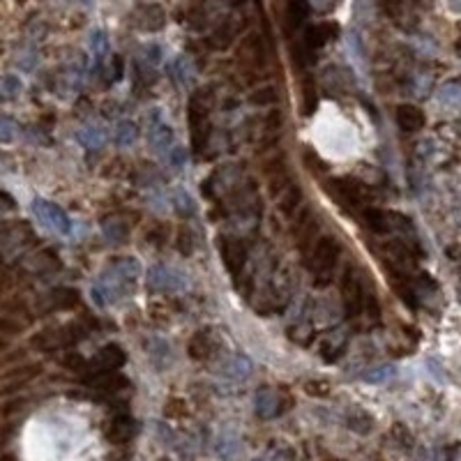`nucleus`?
<instances>
[{"label":"nucleus","instance_id":"1","mask_svg":"<svg viewBox=\"0 0 461 461\" xmlns=\"http://www.w3.org/2000/svg\"><path fill=\"white\" fill-rule=\"evenodd\" d=\"M341 257V244L335 238H321L311 249V270H314V277H316V286L323 289L328 286L330 279H332V270H335L337 261Z\"/></svg>","mask_w":461,"mask_h":461},{"label":"nucleus","instance_id":"2","mask_svg":"<svg viewBox=\"0 0 461 461\" xmlns=\"http://www.w3.org/2000/svg\"><path fill=\"white\" fill-rule=\"evenodd\" d=\"M326 187L332 199L341 205H346V208H365V203L369 199L367 187H362L360 182L348 178H332L328 180Z\"/></svg>","mask_w":461,"mask_h":461},{"label":"nucleus","instance_id":"3","mask_svg":"<svg viewBox=\"0 0 461 461\" xmlns=\"http://www.w3.org/2000/svg\"><path fill=\"white\" fill-rule=\"evenodd\" d=\"M83 337V330L78 326H63V328H48L42 330L39 335L33 337V346L37 351H56V348H67L74 341Z\"/></svg>","mask_w":461,"mask_h":461},{"label":"nucleus","instance_id":"4","mask_svg":"<svg viewBox=\"0 0 461 461\" xmlns=\"http://www.w3.org/2000/svg\"><path fill=\"white\" fill-rule=\"evenodd\" d=\"M341 302H344V311L348 318H358L365 305V289L353 268H346L344 277H341Z\"/></svg>","mask_w":461,"mask_h":461},{"label":"nucleus","instance_id":"5","mask_svg":"<svg viewBox=\"0 0 461 461\" xmlns=\"http://www.w3.org/2000/svg\"><path fill=\"white\" fill-rule=\"evenodd\" d=\"M238 61H240L242 65L252 67V70H257V67L263 65V61H266V48H263L261 35L249 33L247 37L242 39L240 48H238Z\"/></svg>","mask_w":461,"mask_h":461},{"label":"nucleus","instance_id":"6","mask_svg":"<svg viewBox=\"0 0 461 461\" xmlns=\"http://www.w3.org/2000/svg\"><path fill=\"white\" fill-rule=\"evenodd\" d=\"M125 353L120 346H115V344H109V346H104L100 353H97V358L95 362H90V365L86 367L83 374H90V371H118L123 365H125Z\"/></svg>","mask_w":461,"mask_h":461},{"label":"nucleus","instance_id":"7","mask_svg":"<svg viewBox=\"0 0 461 461\" xmlns=\"http://www.w3.org/2000/svg\"><path fill=\"white\" fill-rule=\"evenodd\" d=\"M136 434V425H134V420L130 415H115L109 425H106V431H104V436L106 440H109L111 445H125V443H130V440L134 438Z\"/></svg>","mask_w":461,"mask_h":461},{"label":"nucleus","instance_id":"8","mask_svg":"<svg viewBox=\"0 0 461 461\" xmlns=\"http://www.w3.org/2000/svg\"><path fill=\"white\" fill-rule=\"evenodd\" d=\"M219 252H222V259L227 263V270L231 274H238L244 266V261H247V249H244V244L238 242V240H229L224 238L222 244H219Z\"/></svg>","mask_w":461,"mask_h":461},{"label":"nucleus","instance_id":"9","mask_svg":"<svg viewBox=\"0 0 461 461\" xmlns=\"http://www.w3.org/2000/svg\"><path fill=\"white\" fill-rule=\"evenodd\" d=\"M88 383L102 392H120L125 388H130V380L120 371H90L88 374Z\"/></svg>","mask_w":461,"mask_h":461},{"label":"nucleus","instance_id":"10","mask_svg":"<svg viewBox=\"0 0 461 461\" xmlns=\"http://www.w3.org/2000/svg\"><path fill=\"white\" fill-rule=\"evenodd\" d=\"M39 371H42L39 365H24L21 369L7 371V376H3V380H0V395H7V392H16L19 388H24Z\"/></svg>","mask_w":461,"mask_h":461},{"label":"nucleus","instance_id":"11","mask_svg":"<svg viewBox=\"0 0 461 461\" xmlns=\"http://www.w3.org/2000/svg\"><path fill=\"white\" fill-rule=\"evenodd\" d=\"M136 24H139L141 31L145 33H157V31H162L164 24H166V14H164V9L160 5H141L139 7V12H136Z\"/></svg>","mask_w":461,"mask_h":461},{"label":"nucleus","instance_id":"12","mask_svg":"<svg viewBox=\"0 0 461 461\" xmlns=\"http://www.w3.org/2000/svg\"><path fill=\"white\" fill-rule=\"evenodd\" d=\"M397 123L404 132H420L427 123L423 109H418L415 104H401L397 106Z\"/></svg>","mask_w":461,"mask_h":461},{"label":"nucleus","instance_id":"13","mask_svg":"<svg viewBox=\"0 0 461 461\" xmlns=\"http://www.w3.org/2000/svg\"><path fill=\"white\" fill-rule=\"evenodd\" d=\"M339 35V26L337 24H316V26H309L307 33H305V42L309 48H321L326 46L328 42H332Z\"/></svg>","mask_w":461,"mask_h":461},{"label":"nucleus","instance_id":"14","mask_svg":"<svg viewBox=\"0 0 461 461\" xmlns=\"http://www.w3.org/2000/svg\"><path fill=\"white\" fill-rule=\"evenodd\" d=\"M316 229H318V224L316 219L311 217V214L305 210L298 217L296 222V229H293V233H296V240H298V247L302 252H307L311 247V242H314V235H316Z\"/></svg>","mask_w":461,"mask_h":461},{"label":"nucleus","instance_id":"15","mask_svg":"<svg viewBox=\"0 0 461 461\" xmlns=\"http://www.w3.org/2000/svg\"><path fill=\"white\" fill-rule=\"evenodd\" d=\"M212 353H214V337L210 335V330L194 332V337L190 341V358L192 360H208Z\"/></svg>","mask_w":461,"mask_h":461},{"label":"nucleus","instance_id":"16","mask_svg":"<svg viewBox=\"0 0 461 461\" xmlns=\"http://www.w3.org/2000/svg\"><path fill=\"white\" fill-rule=\"evenodd\" d=\"M257 413L261 418H272V415H279L284 413V406L279 404V395L272 390H261L259 397H257Z\"/></svg>","mask_w":461,"mask_h":461},{"label":"nucleus","instance_id":"17","mask_svg":"<svg viewBox=\"0 0 461 461\" xmlns=\"http://www.w3.org/2000/svg\"><path fill=\"white\" fill-rule=\"evenodd\" d=\"M233 39H235V26H233V21H224V24H219L210 33L208 46L214 48V51H224V48H229L233 44Z\"/></svg>","mask_w":461,"mask_h":461},{"label":"nucleus","instance_id":"18","mask_svg":"<svg viewBox=\"0 0 461 461\" xmlns=\"http://www.w3.org/2000/svg\"><path fill=\"white\" fill-rule=\"evenodd\" d=\"M344 348H346V337H344V332H339V330L335 335H328L321 344V353L328 362L337 360L341 353H344Z\"/></svg>","mask_w":461,"mask_h":461},{"label":"nucleus","instance_id":"19","mask_svg":"<svg viewBox=\"0 0 461 461\" xmlns=\"http://www.w3.org/2000/svg\"><path fill=\"white\" fill-rule=\"evenodd\" d=\"M300 201H302V190L298 187V185H293V182H291L289 187L284 190V194H281L279 212H281V214H286V217H291V214H296Z\"/></svg>","mask_w":461,"mask_h":461},{"label":"nucleus","instance_id":"20","mask_svg":"<svg viewBox=\"0 0 461 461\" xmlns=\"http://www.w3.org/2000/svg\"><path fill=\"white\" fill-rule=\"evenodd\" d=\"M31 326V318L28 316H19V314H7V316H0V335L14 337L19 332H24Z\"/></svg>","mask_w":461,"mask_h":461},{"label":"nucleus","instance_id":"21","mask_svg":"<svg viewBox=\"0 0 461 461\" xmlns=\"http://www.w3.org/2000/svg\"><path fill=\"white\" fill-rule=\"evenodd\" d=\"M362 222H365V227L369 229V231H374V233H388L390 231V224H388V217L380 210H376V208H367L362 210Z\"/></svg>","mask_w":461,"mask_h":461},{"label":"nucleus","instance_id":"22","mask_svg":"<svg viewBox=\"0 0 461 461\" xmlns=\"http://www.w3.org/2000/svg\"><path fill=\"white\" fill-rule=\"evenodd\" d=\"M311 12V7L307 0H291L289 9H286V19L291 28H300L302 24L307 21V16Z\"/></svg>","mask_w":461,"mask_h":461},{"label":"nucleus","instance_id":"23","mask_svg":"<svg viewBox=\"0 0 461 461\" xmlns=\"http://www.w3.org/2000/svg\"><path fill=\"white\" fill-rule=\"evenodd\" d=\"M35 205H39V212L44 214V217L48 219V224H51L53 229L58 227L63 233L67 231V217H65V214H63L61 210L56 208V205H48V203H44V201H37Z\"/></svg>","mask_w":461,"mask_h":461},{"label":"nucleus","instance_id":"24","mask_svg":"<svg viewBox=\"0 0 461 461\" xmlns=\"http://www.w3.org/2000/svg\"><path fill=\"white\" fill-rule=\"evenodd\" d=\"M51 305H53L56 309H70V307H76V305H78V293L72 291V289H58V291H53Z\"/></svg>","mask_w":461,"mask_h":461},{"label":"nucleus","instance_id":"25","mask_svg":"<svg viewBox=\"0 0 461 461\" xmlns=\"http://www.w3.org/2000/svg\"><path fill=\"white\" fill-rule=\"evenodd\" d=\"M348 427L356 431V434H369V431L374 429V420H371V415L362 413V410H356V413L348 415Z\"/></svg>","mask_w":461,"mask_h":461},{"label":"nucleus","instance_id":"26","mask_svg":"<svg viewBox=\"0 0 461 461\" xmlns=\"http://www.w3.org/2000/svg\"><path fill=\"white\" fill-rule=\"evenodd\" d=\"M289 185H291V178H289V173H286L284 166H279L277 171L270 173V194L272 196H281Z\"/></svg>","mask_w":461,"mask_h":461},{"label":"nucleus","instance_id":"27","mask_svg":"<svg viewBox=\"0 0 461 461\" xmlns=\"http://www.w3.org/2000/svg\"><path fill=\"white\" fill-rule=\"evenodd\" d=\"M164 418L169 420H182L187 418V404H185V399H169L164 404Z\"/></svg>","mask_w":461,"mask_h":461},{"label":"nucleus","instance_id":"28","mask_svg":"<svg viewBox=\"0 0 461 461\" xmlns=\"http://www.w3.org/2000/svg\"><path fill=\"white\" fill-rule=\"evenodd\" d=\"M305 392L309 397H318V399H323V397H328L330 392H332V388H330V383L328 380H307L305 383Z\"/></svg>","mask_w":461,"mask_h":461},{"label":"nucleus","instance_id":"29","mask_svg":"<svg viewBox=\"0 0 461 461\" xmlns=\"http://www.w3.org/2000/svg\"><path fill=\"white\" fill-rule=\"evenodd\" d=\"M302 95H305V115H311L314 109H316V88H314L311 81H305Z\"/></svg>","mask_w":461,"mask_h":461},{"label":"nucleus","instance_id":"30","mask_svg":"<svg viewBox=\"0 0 461 461\" xmlns=\"http://www.w3.org/2000/svg\"><path fill=\"white\" fill-rule=\"evenodd\" d=\"M274 100H277V90L274 88H261V90H257L252 95V102L254 104H259V106H263V104H272Z\"/></svg>","mask_w":461,"mask_h":461},{"label":"nucleus","instance_id":"31","mask_svg":"<svg viewBox=\"0 0 461 461\" xmlns=\"http://www.w3.org/2000/svg\"><path fill=\"white\" fill-rule=\"evenodd\" d=\"M362 311H367L369 318L374 321V323H378V318H380V307H378L376 296H365V305H362Z\"/></svg>","mask_w":461,"mask_h":461},{"label":"nucleus","instance_id":"32","mask_svg":"<svg viewBox=\"0 0 461 461\" xmlns=\"http://www.w3.org/2000/svg\"><path fill=\"white\" fill-rule=\"evenodd\" d=\"M380 7H383V12L392 19H397L401 14V9H404V0H380Z\"/></svg>","mask_w":461,"mask_h":461},{"label":"nucleus","instance_id":"33","mask_svg":"<svg viewBox=\"0 0 461 461\" xmlns=\"http://www.w3.org/2000/svg\"><path fill=\"white\" fill-rule=\"evenodd\" d=\"M65 367H70L74 371H86L88 362L83 360V356H78V353H67V356H65Z\"/></svg>","mask_w":461,"mask_h":461},{"label":"nucleus","instance_id":"34","mask_svg":"<svg viewBox=\"0 0 461 461\" xmlns=\"http://www.w3.org/2000/svg\"><path fill=\"white\" fill-rule=\"evenodd\" d=\"M392 436H395L397 440H399V445L401 447H410L413 445V436L408 434V429H404L401 425H395L392 427Z\"/></svg>","mask_w":461,"mask_h":461},{"label":"nucleus","instance_id":"35","mask_svg":"<svg viewBox=\"0 0 461 461\" xmlns=\"http://www.w3.org/2000/svg\"><path fill=\"white\" fill-rule=\"evenodd\" d=\"M388 376H390V369L388 367H378L374 371H367L365 380H367V383H380V380H385Z\"/></svg>","mask_w":461,"mask_h":461},{"label":"nucleus","instance_id":"36","mask_svg":"<svg viewBox=\"0 0 461 461\" xmlns=\"http://www.w3.org/2000/svg\"><path fill=\"white\" fill-rule=\"evenodd\" d=\"M305 162H307L309 169H314V166H316V169H321V171H326V169H328L326 162H323L321 157H318L316 152H311V150H307V152H305Z\"/></svg>","mask_w":461,"mask_h":461},{"label":"nucleus","instance_id":"37","mask_svg":"<svg viewBox=\"0 0 461 461\" xmlns=\"http://www.w3.org/2000/svg\"><path fill=\"white\" fill-rule=\"evenodd\" d=\"M266 127H268V132H277L279 127H281V113H279V111L268 113V118H266Z\"/></svg>","mask_w":461,"mask_h":461},{"label":"nucleus","instance_id":"38","mask_svg":"<svg viewBox=\"0 0 461 461\" xmlns=\"http://www.w3.org/2000/svg\"><path fill=\"white\" fill-rule=\"evenodd\" d=\"M178 244H180L178 249H180L182 254H192V235H190V231H180Z\"/></svg>","mask_w":461,"mask_h":461},{"label":"nucleus","instance_id":"39","mask_svg":"<svg viewBox=\"0 0 461 461\" xmlns=\"http://www.w3.org/2000/svg\"><path fill=\"white\" fill-rule=\"evenodd\" d=\"M160 461H171V459H166V457H164V459H160Z\"/></svg>","mask_w":461,"mask_h":461}]
</instances>
